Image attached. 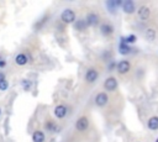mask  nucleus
I'll use <instances>...</instances> for the list:
<instances>
[{"instance_id": "nucleus-1", "label": "nucleus", "mask_w": 158, "mask_h": 142, "mask_svg": "<svg viewBox=\"0 0 158 142\" xmlns=\"http://www.w3.org/2000/svg\"><path fill=\"white\" fill-rule=\"evenodd\" d=\"M137 17L139 19L141 22H146L147 20H149L151 17V7L147 6V5H141L138 9H137Z\"/></svg>"}, {"instance_id": "nucleus-2", "label": "nucleus", "mask_w": 158, "mask_h": 142, "mask_svg": "<svg viewBox=\"0 0 158 142\" xmlns=\"http://www.w3.org/2000/svg\"><path fill=\"white\" fill-rule=\"evenodd\" d=\"M116 70L120 75H125L131 72V62L127 59H121L116 64Z\"/></svg>"}, {"instance_id": "nucleus-3", "label": "nucleus", "mask_w": 158, "mask_h": 142, "mask_svg": "<svg viewBox=\"0 0 158 142\" xmlns=\"http://www.w3.org/2000/svg\"><path fill=\"white\" fill-rule=\"evenodd\" d=\"M121 9H122V11H123L125 14L132 15V14H135V12L137 11V5H136V2L132 1V0H125V1H122Z\"/></svg>"}, {"instance_id": "nucleus-4", "label": "nucleus", "mask_w": 158, "mask_h": 142, "mask_svg": "<svg viewBox=\"0 0 158 142\" xmlns=\"http://www.w3.org/2000/svg\"><path fill=\"white\" fill-rule=\"evenodd\" d=\"M60 20L64 23H74L75 22V12L72 9H65L63 10L60 15Z\"/></svg>"}, {"instance_id": "nucleus-5", "label": "nucleus", "mask_w": 158, "mask_h": 142, "mask_svg": "<svg viewBox=\"0 0 158 142\" xmlns=\"http://www.w3.org/2000/svg\"><path fill=\"white\" fill-rule=\"evenodd\" d=\"M118 88V81L115 77H107L104 81V89L106 91H115Z\"/></svg>"}, {"instance_id": "nucleus-6", "label": "nucleus", "mask_w": 158, "mask_h": 142, "mask_svg": "<svg viewBox=\"0 0 158 142\" xmlns=\"http://www.w3.org/2000/svg\"><path fill=\"white\" fill-rule=\"evenodd\" d=\"M94 101H95V105L99 106V107H104L107 105L109 102V95L105 93V91H100L95 95L94 98Z\"/></svg>"}, {"instance_id": "nucleus-7", "label": "nucleus", "mask_w": 158, "mask_h": 142, "mask_svg": "<svg viewBox=\"0 0 158 142\" xmlns=\"http://www.w3.org/2000/svg\"><path fill=\"white\" fill-rule=\"evenodd\" d=\"M143 35L146 41L148 42H154L157 40V30L153 26H146L143 30Z\"/></svg>"}, {"instance_id": "nucleus-8", "label": "nucleus", "mask_w": 158, "mask_h": 142, "mask_svg": "<svg viewBox=\"0 0 158 142\" xmlns=\"http://www.w3.org/2000/svg\"><path fill=\"white\" fill-rule=\"evenodd\" d=\"M98 78H99V72H98L95 68H89V69H86L85 75H84V79H85L86 83H89V84L95 83V81L98 80Z\"/></svg>"}, {"instance_id": "nucleus-9", "label": "nucleus", "mask_w": 158, "mask_h": 142, "mask_svg": "<svg viewBox=\"0 0 158 142\" xmlns=\"http://www.w3.org/2000/svg\"><path fill=\"white\" fill-rule=\"evenodd\" d=\"M114 32H115V27H114L112 23H110V22H102V23L100 25V33H101L102 36L109 37V36H111Z\"/></svg>"}, {"instance_id": "nucleus-10", "label": "nucleus", "mask_w": 158, "mask_h": 142, "mask_svg": "<svg viewBox=\"0 0 158 142\" xmlns=\"http://www.w3.org/2000/svg\"><path fill=\"white\" fill-rule=\"evenodd\" d=\"M105 5H106L109 12L116 14V12H117V9L121 7L122 1H121V0H107V1L105 2Z\"/></svg>"}, {"instance_id": "nucleus-11", "label": "nucleus", "mask_w": 158, "mask_h": 142, "mask_svg": "<svg viewBox=\"0 0 158 142\" xmlns=\"http://www.w3.org/2000/svg\"><path fill=\"white\" fill-rule=\"evenodd\" d=\"M88 127H89V120H88V117L81 116V117H79V119L75 121V128H77L78 131H80V132L86 131Z\"/></svg>"}, {"instance_id": "nucleus-12", "label": "nucleus", "mask_w": 158, "mask_h": 142, "mask_svg": "<svg viewBox=\"0 0 158 142\" xmlns=\"http://www.w3.org/2000/svg\"><path fill=\"white\" fill-rule=\"evenodd\" d=\"M99 21H100V16L95 12H89L85 17L86 26H96V25H99Z\"/></svg>"}, {"instance_id": "nucleus-13", "label": "nucleus", "mask_w": 158, "mask_h": 142, "mask_svg": "<svg viewBox=\"0 0 158 142\" xmlns=\"http://www.w3.org/2000/svg\"><path fill=\"white\" fill-rule=\"evenodd\" d=\"M136 48H133L132 46L130 44H126V43H122L120 42L118 43V53L122 54V56H128V54H132L135 52Z\"/></svg>"}, {"instance_id": "nucleus-14", "label": "nucleus", "mask_w": 158, "mask_h": 142, "mask_svg": "<svg viewBox=\"0 0 158 142\" xmlns=\"http://www.w3.org/2000/svg\"><path fill=\"white\" fill-rule=\"evenodd\" d=\"M147 127L151 131H157L158 130V116L157 115H152L148 117L147 120Z\"/></svg>"}, {"instance_id": "nucleus-15", "label": "nucleus", "mask_w": 158, "mask_h": 142, "mask_svg": "<svg viewBox=\"0 0 158 142\" xmlns=\"http://www.w3.org/2000/svg\"><path fill=\"white\" fill-rule=\"evenodd\" d=\"M67 112H68V107H67L65 105H57L56 109H54V116H56L57 119H63V117H65Z\"/></svg>"}, {"instance_id": "nucleus-16", "label": "nucleus", "mask_w": 158, "mask_h": 142, "mask_svg": "<svg viewBox=\"0 0 158 142\" xmlns=\"http://www.w3.org/2000/svg\"><path fill=\"white\" fill-rule=\"evenodd\" d=\"M136 41H137V36L133 35V33H130L127 36H122L121 40H120V42L126 43V44H130V46L133 44V43H136Z\"/></svg>"}, {"instance_id": "nucleus-17", "label": "nucleus", "mask_w": 158, "mask_h": 142, "mask_svg": "<svg viewBox=\"0 0 158 142\" xmlns=\"http://www.w3.org/2000/svg\"><path fill=\"white\" fill-rule=\"evenodd\" d=\"M32 141L33 142H44L46 141V136H44V132L41 131V130H37L32 133Z\"/></svg>"}, {"instance_id": "nucleus-18", "label": "nucleus", "mask_w": 158, "mask_h": 142, "mask_svg": "<svg viewBox=\"0 0 158 142\" xmlns=\"http://www.w3.org/2000/svg\"><path fill=\"white\" fill-rule=\"evenodd\" d=\"M27 62H28V57H27L25 53H19V54H16V57H15V63H16L17 65H25Z\"/></svg>"}, {"instance_id": "nucleus-19", "label": "nucleus", "mask_w": 158, "mask_h": 142, "mask_svg": "<svg viewBox=\"0 0 158 142\" xmlns=\"http://www.w3.org/2000/svg\"><path fill=\"white\" fill-rule=\"evenodd\" d=\"M44 128L48 131V132H59L60 131V127H58L53 121H46L44 123Z\"/></svg>"}, {"instance_id": "nucleus-20", "label": "nucleus", "mask_w": 158, "mask_h": 142, "mask_svg": "<svg viewBox=\"0 0 158 142\" xmlns=\"http://www.w3.org/2000/svg\"><path fill=\"white\" fill-rule=\"evenodd\" d=\"M86 22H85V19H80V20H75L74 22V28L77 31H84L86 28Z\"/></svg>"}, {"instance_id": "nucleus-21", "label": "nucleus", "mask_w": 158, "mask_h": 142, "mask_svg": "<svg viewBox=\"0 0 158 142\" xmlns=\"http://www.w3.org/2000/svg\"><path fill=\"white\" fill-rule=\"evenodd\" d=\"M116 62L112 59V61H110V62H107V70L109 72H112V70H115L116 69Z\"/></svg>"}, {"instance_id": "nucleus-22", "label": "nucleus", "mask_w": 158, "mask_h": 142, "mask_svg": "<svg viewBox=\"0 0 158 142\" xmlns=\"http://www.w3.org/2000/svg\"><path fill=\"white\" fill-rule=\"evenodd\" d=\"M7 88H9V83H7V80H6V79H2V80H0V90L5 91Z\"/></svg>"}, {"instance_id": "nucleus-23", "label": "nucleus", "mask_w": 158, "mask_h": 142, "mask_svg": "<svg viewBox=\"0 0 158 142\" xmlns=\"http://www.w3.org/2000/svg\"><path fill=\"white\" fill-rule=\"evenodd\" d=\"M21 85L23 86V89H25V90H30V88H31V81H28V80L23 79V80L21 81Z\"/></svg>"}, {"instance_id": "nucleus-24", "label": "nucleus", "mask_w": 158, "mask_h": 142, "mask_svg": "<svg viewBox=\"0 0 158 142\" xmlns=\"http://www.w3.org/2000/svg\"><path fill=\"white\" fill-rule=\"evenodd\" d=\"M5 64H6V62H5V61H2V59H1V61H0V67H1V68H2V67H5Z\"/></svg>"}, {"instance_id": "nucleus-25", "label": "nucleus", "mask_w": 158, "mask_h": 142, "mask_svg": "<svg viewBox=\"0 0 158 142\" xmlns=\"http://www.w3.org/2000/svg\"><path fill=\"white\" fill-rule=\"evenodd\" d=\"M2 79H5V74L2 72H0V80H2Z\"/></svg>"}, {"instance_id": "nucleus-26", "label": "nucleus", "mask_w": 158, "mask_h": 142, "mask_svg": "<svg viewBox=\"0 0 158 142\" xmlns=\"http://www.w3.org/2000/svg\"><path fill=\"white\" fill-rule=\"evenodd\" d=\"M154 142H158V137H157V138H156V141H154Z\"/></svg>"}, {"instance_id": "nucleus-27", "label": "nucleus", "mask_w": 158, "mask_h": 142, "mask_svg": "<svg viewBox=\"0 0 158 142\" xmlns=\"http://www.w3.org/2000/svg\"><path fill=\"white\" fill-rule=\"evenodd\" d=\"M0 115H1V110H0Z\"/></svg>"}, {"instance_id": "nucleus-28", "label": "nucleus", "mask_w": 158, "mask_h": 142, "mask_svg": "<svg viewBox=\"0 0 158 142\" xmlns=\"http://www.w3.org/2000/svg\"><path fill=\"white\" fill-rule=\"evenodd\" d=\"M136 142H139V141H136Z\"/></svg>"}]
</instances>
